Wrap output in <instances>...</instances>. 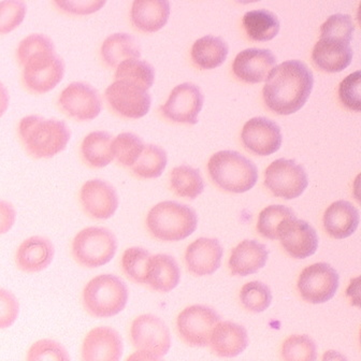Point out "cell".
I'll list each match as a JSON object with an SVG mask.
<instances>
[{
    "label": "cell",
    "instance_id": "4fadbf2b",
    "mask_svg": "<svg viewBox=\"0 0 361 361\" xmlns=\"http://www.w3.org/2000/svg\"><path fill=\"white\" fill-rule=\"evenodd\" d=\"M203 94L198 86L183 83L176 86L161 112L167 120L180 124L196 125L202 110Z\"/></svg>",
    "mask_w": 361,
    "mask_h": 361
},
{
    "label": "cell",
    "instance_id": "277c9868",
    "mask_svg": "<svg viewBox=\"0 0 361 361\" xmlns=\"http://www.w3.org/2000/svg\"><path fill=\"white\" fill-rule=\"evenodd\" d=\"M149 233L161 241L176 242L195 233L198 225L196 212L185 204L164 201L151 209L147 217Z\"/></svg>",
    "mask_w": 361,
    "mask_h": 361
},
{
    "label": "cell",
    "instance_id": "6da1fadb",
    "mask_svg": "<svg viewBox=\"0 0 361 361\" xmlns=\"http://www.w3.org/2000/svg\"><path fill=\"white\" fill-rule=\"evenodd\" d=\"M266 80L262 90L264 104L279 116H290L301 110L314 85L313 73L297 59L276 66Z\"/></svg>",
    "mask_w": 361,
    "mask_h": 361
},
{
    "label": "cell",
    "instance_id": "4316f807",
    "mask_svg": "<svg viewBox=\"0 0 361 361\" xmlns=\"http://www.w3.org/2000/svg\"><path fill=\"white\" fill-rule=\"evenodd\" d=\"M180 271L176 259L167 254L149 258L147 284L154 290L169 293L180 283Z\"/></svg>",
    "mask_w": 361,
    "mask_h": 361
},
{
    "label": "cell",
    "instance_id": "7a4b0ae2",
    "mask_svg": "<svg viewBox=\"0 0 361 361\" xmlns=\"http://www.w3.org/2000/svg\"><path fill=\"white\" fill-rule=\"evenodd\" d=\"M18 135L28 155L44 159L63 152L71 140V133L61 121L30 116L20 120Z\"/></svg>",
    "mask_w": 361,
    "mask_h": 361
},
{
    "label": "cell",
    "instance_id": "ee69618b",
    "mask_svg": "<svg viewBox=\"0 0 361 361\" xmlns=\"http://www.w3.org/2000/svg\"><path fill=\"white\" fill-rule=\"evenodd\" d=\"M360 71H356V73L348 75L338 86V97L343 106L348 110L360 112Z\"/></svg>",
    "mask_w": 361,
    "mask_h": 361
},
{
    "label": "cell",
    "instance_id": "60d3db41",
    "mask_svg": "<svg viewBox=\"0 0 361 361\" xmlns=\"http://www.w3.org/2000/svg\"><path fill=\"white\" fill-rule=\"evenodd\" d=\"M27 8L22 0L0 1V35L13 32L25 18Z\"/></svg>",
    "mask_w": 361,
    "mask_h": 361
},
{
    "label": "cell",
    "instance_id": "7402d4cb",
    "mask_svg": "<svg viewBox=\"0 0 361 361\" xmlns=\"http://www.w3.org/2000/svg\"><path fill=\"white\" fill-rule=\"evenodd\" d=\"M352 59L350 43L334 39H319L312 52V61L316 67L327 73H341L350 65Z\"/></svg>",
    "mask_w": 361,
    "mask_h": 361
},
{
    "label": "cell",
    "instance_id": "8d00e7d4",
    "mask_svg": "<svg viewBox=\"0 0 361 361\" xmlns=\"http://www.w3.org/2000/svg\"><path fill=\"white\" fill-rule=\"evenodd\" d=\"M296 216L291 209L281 204L269 206L260 212L257 231L267 239H278V229L281 224L287 219Z\"/></svg>",
    "mask_w": 361,
    "mask_h": 361
},
{
    "label": "cell",
    "instance_id": "5b68a950",
    "mask_svg": "<svg viewBox=\"0 0 361 361\" xmlns=\"http://www.w3.org/2000/svg\"><path fill=\"white\" fill-rule=\"evenodd\" d=\"M82 300L84 309L90 315L97 319H109L125 309L128 301V289L118 276L102 274L86 284Z\"/></svg>",
    "mask_w": 361,
    "mask_h": 361
},
{
    "label": "cell",
    "instance_id": "836d02e7",
    "mask_svg": "<svg viewBox=\"0 0 361 361\" xmlns=\"http://www.w3.org/2000/svg\"><path fill=\"white\" fill-rule=\"evenodd\" d=\"M172 190L178 196L195 199L202 194L204 183L200 172L190 166H178L170 174Z\"/></svg>",
    "mask_w": 361,
    "mask_h": 361
},
{
    "label": "cell",
    "instance_id": "5bb4252c",
    "mask_svg": "<svg viewBox=\"0 0 361 361\" xmlns=\"http://www.w3.org/2000/svg\"><path fill=\"white\" fill-rule=\"evenodd\" d=\"M59 104L66 116L80 122L95 120L102 112L97 90L82 82L69 84L61 92Z\"/></svg>",
    "mask_w": 361,
    "mask_h": 361
},
{
    "label": "cell",
    "instance_id": "b9f144b4",
    "mask_svg": "<svg viewBox=\"0 0 361 361\" xmlns=\"http://www.w3.org/2000/svg\"><path fill=\"white\" fill-rule=\"evenodd\" d=\"M26 359L28 361H68L71 360V356L68 354L66 348L59 342L50 340V338H43L30 346Z\"/></svg>",
    "mask_w": 361,
    "mask_h": 361
},
{
    "label": "cell",
    "instance_id": "7dc6e473",
    "mask_svg": "<svg viewBox=\"0 0 361 361\" xmlns=\"http://www.w3.org/2000/svg\"><path fill=\"white\" fill-rule=\"evenodd\" d=\"M16 219V209L11 203L0 200V235H6L11 231Z\"/></svg>",
    "mask_w": 361,
    "mask_h": 361
},
{
    "label": "cell",
    "instance_id": "7bdbcfd3",
    "mask_svg": "<svg viewBox=\"0 0 361 361\" xmlns=\"http://www.w3.org/2000/svg\"><path fill=\"white\" fill-rule=\"evenodd\" d=\"M45 53H55L52 40L44 35H30L20 41L18 48V59L23 66L32 57Z\"/></svg>",
    "mask_w": 361,
    "mask_h": 361
},
{
    "label": "cell",
    "instance_id": "f546056e",
    "mask_svg": "<svg viewBox=\"0 0 361 361\" xmlns=\"http://www.w3.org/2000/svg\"><path fill=\"white\" fill-rule=\"evenodd\" d=\"M102 56L106 65L116 68L123 61L140 59V47L130 35L118 32L111 35L104 41Z\"/></svg>",
    "mask_w": 361,
    "mask_h": 361
},
{
    "label": "cell",
    "instance_id": "f6af8a7d",
    "mask_svg": "<svg viewBox=\"0 0 361 361\" xmlns=\"http://www.w3.org/2000/svg\"><path fill=\"white\" fill-rule=\"evenodd\" d=\"M55 5L66 13L90 16L102 10L106 0H54Z\"/></svg>",
    "mask_w": 361,
    "mask_h": 361
},
{
    "label": "cell",
    "instance_id": "74e56055",
    "mask_svg": "<svg viewBox=\"0 0 361 361\" xmlns=\"http://www.w3.org/2000/svg\"><path fill=\"white\" fill-rule=\"evenodd\" d=\"M240 299L243 307L248 311L262 313L270 307L272 293L266 284L253 281L242 287Z\"/></svg>",
    "mask_w": 361,
    "mask_h": 361
},
{
    "label": "cell",
    "instance_id": "52a82bcc",
    "mask_svg": "<svg viewBox=\"0 0 361 361\" xmlns=\"http://www.w3.org/2000/svg\"><path fill=\"white\" fill-rule=\"evenodd\" d=\"M118 241L112 231L104 227H87L75 235L71 246L73 258L80 266L94 269L104 266L116 256Z\"/></svg>",
    "mask_w": 361,
    "mask_h": 361
},
{
    "label": "cell",
    "instance_id": "2e32d148",
    "mask_svg": "<svg viewBox=\"0 0 361 361\" xmlns=\"http://www.w3.org/2000/svg\"><path fill=\"white\" fill-rule=\"evenodd\" d=\"M80 202L90 219H108L118 210V192L106 180L99 178L86 180L80 190Z\"/></svg>",
    "mask_w": 361,
    "mask_h": 361
},
{
    "label": "cell",
    "instance_id": "1f68e13d",
    "mask_svg": "<svg viewBox=\"0 0 361 361\" xmlns=\"http://www.w3.org/2000/svg\"><path fill=\"white\" fill-rule=\"evenodd\" d=\"M167 153L157 145H147L143 147L142 153L131 166L135 176L141 178H156L163 174L167 166Z\"/></svg>",
    "mask_w": 361,
    "mask_h": 361
},
{
    "label": "cell",
    "instance_id": "484cf974",
    "mask_svg": "<svg viewBox=\"0 0 361 361\" xmlns=\"http://www.w3.org/2000/svg\"><path fill=\"white\" fill-rule=\"evenodd\" d=\"M130 16L137 30L145 32H158L169 20V0H133Z\"/></svg>",
    "mask_w": 361,
    "mask_h": 361
},
{
    "label": "cell",
    "instance_id": "83f0119b",
    "mask_svg": "<svg viewBox=\"0 0 361 361\" xmlns=\"http://www.w3.org/2000/svg\"><path fill=\"white\" fill-rule=\"evenodd\" d=\"M228 44L221 37L206 36L198 39L192 48V59L201 69L211 71L225 63Z\"/></svg>",
    "mask_w": 361,
    "mask_h": 361
},
{
    "label": "cell",
    "instance_id": "ab89813d",
    "mask_svg": "<svg viewBox=\"0 0 361 361\" xmlns=\"http://www.w3.org/2000/svg\"><path fill=\"white\" fill-rule=\"evenodd\" d=\"M355 32L352 16L348 14H334L326 20L321 27V38L334 39L350 43Z\"/></svg>",
    "mask_w": 361,
    "mask_h": 361
},
{
    "label": "cell",
    "instance_id": "d6986e66",
    "mask_svg": "<svg viewBox=\"0 0 361 361\" xmlns=\"http://www.w3.org/2000/svg\"><path fill=\"white\" fill-rule=\"evenodd\" d=\"M276 66V57L266 49H246L235 59L233 73L245 83H262Z\"/></svg>",
    "mask_w": 361,
    "mask_h": 361
},
{
    "label": "cell",
    "instance_id": "3957f363",
    "mask_svg": "<svg viewBox=\"0 0 361 361\" xmlns=\"http://www.w3.org/2000/svg\"><path fill=\"white\" fill-rule=\"evenodd\" d=\"M209 173L221 190L233 194L248 192L255 186L258 170L255 164L235 151H221L210 158Z\"/></svg>",
    "mask_w": 361,
    "mask_h": 361
},
{
    "label": "cell",
    "instance_id": "e0dca14e",
    "mask_svg": "<svg viewBox=\"0 0 361 361\" xmlns=\"http://www.w3.org/2000/svg\"><path fill=\"white\" fill-rule=\"evenodd\" d=\"M241 139L246 149L258 156L276 153L283 140L280 126L267 118L247 121L242 129Z\"/></svg>",
    "mask_w": 361,
    "mask_h": 361
},
{
    "label": "cell",
    "instance_id": "30bf717a",
    "mask_svg": "<svg viewBox=\"0 0 361 361\" xmlns=\"http://www.w3.org/2000/svg\"><path fill=\"white\" fill-rule=\"evenodd\" d=\"M23 81L32 93H49L63 78L65 65L55 53H45L28 59L23 65Z\"/></svg>",
    "mask_w": 361,
    "mask_h": 361
},
{
    "label": "cell",
    "instance_id": "ba28073f",
    "mask_svg": "<svg viewBox=\"0 0 361 361\" xmlns=\"http://www.w3.org/2000/svg\"><path fill=\"white\" fill-rule=\"evenodd\" d=\"M264 185L274 196L291 200L305 192L309 178L302 166L293 159L280 158L264 171Z\"/></svg>",
    "mask_w": 361,
    "mask_h": 361
},
{
    "label": "cell",
    "instance_id": "d590c367",
    "mask_svg": "<svg viewBox=\"0 0 361 361\" xmlns=\"http://www.w3.org/2000/svg\"><path fill=\"white\" fill-rule=\"evenodd\" d=\"M142 140L138 135L131 133H123L113 140V156L125 167H131L142 153Z\"/></svg>",
    "mask_w": 361,
    "mask_h": 361
},
{
    "label": "cell",
    "instance_id": "9c48e42d",
    "mask_svg": "<svg viewBox=\"0 0 361 361\" xmlns=\"http://www.w3.org/2000/svg\"><path fill=\"white\" fill-rule=\"evenodd\" d=\"M221 322V316L212 307L192 305L180 312L176 322L178 334L186 343L196 348H206L211 334Z\"/></svg>",
    "mask_w": 361,
    "mask_h": 361
},
{
    "label": "cell",
    "instance_id": "9a60e30c",
    "mask_svg": "<svg viewBox=\"0 0 361 361\" xmlns=\"http://www.w3.org/2000/svg\"><path fill=\"white\" fill-rule=\"evenodd\" d=\"M278 239L293 258L305 259L314 255L319 248V237L307 221L296 216L285 219L278 229Z\"/></svg>",
    "mask_w": 361,
    "mask_h": 361
},
{
    "label": "cell",
    "instance_id": "c3c4849f",
    "mask_svg": "<svg viewBox=\"0 0 361 361\" xmlns=\"http://www.w3.org/2000/svg\"><path fill=\"white\" fill-rule=\"evenodd\" d=\"M10 97L7 88L3 83H0V118L7 112L9 106Z\"/></svg>",
    "mask_w": 361,
    "mask_h": 361
},
{
    "label": "cell",
    "instance_id": "f35d334b",
    "mask_svg": "<svg viewBox=\"0 0 361 361\" xmlns=\"http://www.w3.org/2000/svg\"><path fill=\"white\" fill-rule=\"evenodd\" d=\"M282 357L287 361L315 360L316 344L305 334H295L283 343Z\"/></svg>",
    "mask_w": 361,
    "mask_h": 361
},
{
    "label": "cell",
    "instance_id": "d4e9b609",
    "mask_svg": "<svg viewBox=\"0 0 361 361\" xmlns=\"http://www.w3.org/2000/svg\"><path fill=\"white\" fill-rule=\"evenodd\" d=\"M268 256L266 245L255 240H244L231 252L229 269L233 276H251L266 266Z\"/></svg>",
    "mask_w": 361,
    "mask_h": 361
},
{
    "label": "cell",
    "instance_id": "d6a6232c",
    "mask_svg": "<svg viewBox=\"0 0 361 361\" xmlns=\"http://www.w3.org/2000/svg\"><path fill=\"white\" fill-rule=\"evenodd\" d=\"M155 71L147 61L128 59L116 67V81L133 84L147 90L153 86Z\"/></svg>",
    "mask_w": 361,
    "mask_h": 361
},
{
    "label": "cell",
    "instance_id": "8fae6325",
    "mask_svg": "<svg viewBox=\"0 0 361 361\" xmlns=\"http://www.w3.org/2000/svg\"><path fill=\"white\" fill-rule=\"evenodd\" d=\"M338 288V274L326 262L307 267L298 279V290L307 302L325 303L334 298Z\"/></svg>",
    "mask_w": 361,
    "mask_h": 361
},
{
    "label": "cell",
    "instance_id": "f1b7e54d",
    "mask_svg": "<svg viewBox=\"0 0 361 361\" xmlns=\"http://www.w3.org/2000/svg\"><path fill=\"white\" fill-rule=\"evenodd\" d=\"M112 145V135L106 131L88 133L81 145L84 161L92 168L106 167L114 159Z\"/></svg>",
    "mask_w": 361,
    "mask_h": 361
},
{
    "label": "cell",
    "instance_id": "cb8c5ba5",
    "mask_svg": "<svg viewBox=\"0 0 361 361\" xmlns=\"http://www.w3.org/2000/svg\"><path fill=\"white\" fill-rule=\"evenodd\" d=\"M359 211L350 201L338 200L328 207L324 214V228L334 239H346L357 231Z\"/></svg>",
    "mask_w": 361,
    "mask_h": 361
},
{
    "label": "cell",
    "instance_id": "603a6c76",
    "mask_svg": "<svg viewBox=\"0 0 361 361\" xmlns=\"http://www.w3.org/2000/svg\"><path fill=\"white\" fill-rule=\"evenodd\" d=\"M209 345L217 356L227 358L237 357L247 348V331L239 324L219 322L213 329Z\"/></svg>",
    "mask_w": 361,
    "mask_h": 361
},
{
    "label": "cell",
    "instance_id": "ffe728a7",
    "mask_svg": "<svg viewBox=\"0 0 361 361\" xmlns=\"http://www.w3.org/2000/svg\"><path fill=\"white\" fill-rule=\"evenodd\" d=\"M221 257L223 247L216 239L200 238L186 250V266L194 276H211L221 267Z\"/></svg>",
    "mask_w": 361,
    "mask_h": 361
},
{
    "label": "cell",
    "instance_id": "ac0fdd59",
    "mask_svg": "<svg viewBox=\"0 0 361 361\" xmlns=\"http://www.w3.org/2000/svg\"><path fill=\"white\" fill-rule=\"evenodd\" d=\"M122 336L106 326L90 330L82 344V358L85 361H118L123 355Z\"/></svg>",
    "mask_w": 361,
    "mask_h": 361
},
{
    "label": "cell",
    "instance_id": "e575fe53",
    "mask_svg": "<svg viewBox=\"0 0 361 361\" xmlns=\"http://www.w3.org/2000/svg\"><path fill=\"white\" fill-rule=\"evenodd\" d=\"M149 258L151 254L145 248H127L122 256V268L124 274L133 282L147 284Z\"/></svg>",
    "mask_w": 361,
    "mask_h": 361
},
{
    "label": "cell",
    "instance_id": "bcb514c9",
    "mask_svg": "<svg viewBox=\"0 0 361 361\" xmlns=\"http://www.w3.org/2000/svg\"><path fill=\"white\" fill-rule=\"evenodd\" d=\"M20 314V305L13 293L0 288V330L11 327Z\"/></svg>",
    "mask_w": 361,
    "mask_h": 361
},
{
    "label": "cell",
    "instance_id": "7c38bea8",
    "mask_svg": "<svg viewBox=\"0 0 361 361\" xmlns=\"http://www.w3.org/2000/svg\"><path fill=\"white\" fill-rule=\"evenodd\" d=\"M106 102L116 114L138 120L149 113L152 99L147 90L122 81L113 82L106 90Z\"/></svg>",
    "mask_w": 361,
    "mask_h": 361
},
{
    "label": "cell",
    "instance_id": "4dcf8cb0",
    "mask_svg": "<svg viewBox=\"0 0 361 361\" xmlns=\"http://www.w3.org/2000/svg\"><path fill=\"white\" fill-rule=\"evenodd\" d=\"M242 24L248 38L258 42H267L276 38L281 28L278 16L264 9L246 12Z\"/></svg>",
    "mask_w": 361,
    "mask_h": 361
},
{
    "label": "cell",
    "instance_id": "44dd1931",
    "mask_svg": "<svg viewBox=\"0 0 361 361\" xmlns=\"http://www.w3.org/2000/svg\"><path fill=\"white\" fill-rule=\"evenodd\" d=\"M54 245L50 240L40 235L28 238L18 246L16 264L26 274H37L48 268L54 258Z\"/></svg>",
    "mask_w": 361,
    "mask_h": 361
},
{
    "label": "cell",
    "instance_id": "8992f818",
    "mask_svg": "<svg viewBox=\"0 0 361 361\" xmlns=\"http://www.w3.org/2000/svg\"><path fill=\"white\" fill-rule=\"evenodd\" d=\"M130 336L137 353L128 359L158 360L169 352L171 346L169 328L152 314L140 315L133 322Z\"/></svg>",
    "mask_w": 361,
    "mask_h": 361
},
{
    "label": "cell",
    "instance_id": "681fc988",
    "mask_svg": "<svg viewBox=\"0 0 361 361\" xmlns=\"http://www.w3.org/2000/svg\"><path fill=\"white\" fill-rule=\"evenodd\" d=\"M238 3L243 4V5H248V4L258 3L260 0H237Z\"/></svg>",
    "mask_w": 361,
    "mask_h": 361
}]
</instances>
